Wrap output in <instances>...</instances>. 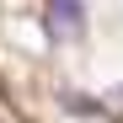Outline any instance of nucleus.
<instances>
[{"label":"nucleus","mask_w":123,"mask_h":123,"mask_svg":"<svg viewBox=\"0 0 123 123\" xmlns=\"http://www.w3.org/2000/svg\"><path fill=\"white\" fill-rule=\"evenodd\" d=\"M48 11H54L59 32H80L86 27V6H80V0H48Z\"/></svg>","instance_id":"f257e3e1"}]
</instances>
